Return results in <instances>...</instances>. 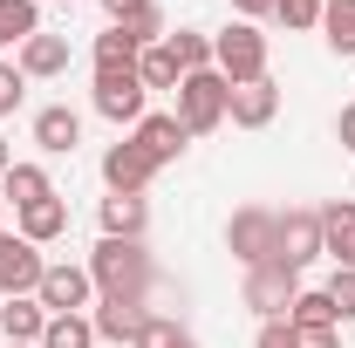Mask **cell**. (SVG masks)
<instances>
[{
    "label": "cell",
    "mask_w": 355,
    "mask_h": 348,
    "mask_svg": "<svg viewBox=\"0 0 355 348\" xmlns=\"http://www.w3.org/2000/svg\"><path fill=\"white\" fill-rule=\"evenodd\" d=\"M14 218H21L14 232H21V239H35V246H48V239H62V232H69V205H62V198H42V205H28V212H14Z\"/></svg>",
    "instance_id": "cell-19"
},
{
    "label": "cell",
    "mask_w": 355,
    "mask_h": 348,
    "mask_svg": "<svg viewBox=\"0 0 355 348\" xmlns=\"http://www.w3.org/2000/svg\"><path fill=\"white\" fill-rule=\"evenodd\" d=\"M89 280H96L103 301H144V287H150V253H144V239H96Z\"/></svg>",
    "instance_id": "cell-1"
},
{
    "label": "cell",
    "mask_w": 355,
    "mask_h": 348,
    "mask_svg": "<svg viewBox=\"0 0 355 348\" xmlns=\"http://www.w3.org/2000/svg\"><path fill=\"white\" fill-rule=\"evenodd\" d=\"M137 7H150V0H103V14H110V28H116V21H130Z\"/></svg>",
    "instance_id": "cell-35"
},
{
    "label": "cell",
    "mask_w": 355,
    "mask_h": 348,
    "mask_svg": "<svg viewBox=\"0 0 355 348\" xmlns=\"http://www.w3.org/2000/svg\"><path fill=\"white\" fill-rule=\"evenodd\" d=\"M294 348H342V328H294Z\"/></svg>",
    "instance_id": "cell-33"
},
{
    "label": "cell",
    "mask_w": 355,
    "mask_h": 348,
    "mask_svg": "<svg viewBox=\"0 0 355 348\" xmlns=\"http://www.w3.org/2000/svg\"><path fill=\"white\" fill-rule=\"evenodd\" d=\"M328 301H335V321H355V273H349V266H335V280H328Z\"/></svg>",
    "instance_id": "cell-32"
},
{
    "label": "cell",
    "mask_w": 355,
    "mask_h": 348,
    "mask_svg": "<svg viewBox=\"0 0 355 348\" xmlns=\"http://www.w3.org/2000/svg\"><path fill=\"white\" fill-rule=\"evenodd\" d=\"M35 301L48 307V314H89L96 307V280H89V266H48L42 287H35Z\"/></svg>",
    "instance_id": "cell-5"
},
{
    "label": "cell",
    "mask_w": 355,
    "mask_h": 348,
    "mask_svg": "<svg viewBox=\"0 0 355 348\" xmlns=\"http://www.w3.org/2000/svg\"><path fill=\"white\" fill-rule=\"evenodd\" d=\"M137 82H144V89H178V82H184V69H178L171 48L157 42V48H144V55H137Z\"/></svg>",
    "instance_id": "cell-23"
},
{
    "label": "cell",
    "mask_w": 355,
    "mask_h": 348,
    "mask_svg": "<svg viewBox=\"0 0 355 348\" xmlns=\"http://www.w3.org/2000/svg\"><path fill=\"white\" fill-rule=\"evenodd\" d=\"M35 348H96V328H89V314H48Z\"/></svg>",
    "instance_id": "cell-22"
},
{
    "label": "cell",
    "mask_w": 355,
    "mask_h": 348,
    "mask_svg": "<svg viewBox=\"0 0 355 348\" xmlns=\"http://www.w3.org/2000/svg\"><path fill=\"white\" fill-rule=\"evenodd\" d=\"M150 177H157V164L137 150L130 137L103 150V184H110V191H137V198H144V184H150Z\"/></svg>",
    "instance_id": "cell-12"
},
{
    "label": "cell",
    "mask_w": 355,
    "mask_h": 348,
    "mask_svg": "<svg viewBox=\"0 0 355 348\" xmlns=\"http://www.w3.org/2000/svg\"><path fill=\"white\" fill-rule=\"evenodd\" d=\"M42 273H48V260H42V246H35V239L0 232V301H7V294H35V287H42Z\"/></svg>",
    "instance_id": "cell-7"
},
{
    "label": "cell",
    "mask_w": 355,
    "mask_h": 348,
    "mask_svg": "<svg viewBox=\"0 0 355 348\" xmlns=\"http://www.w3.org/2000/svg\"><path fill=\"white\" fill-rule=\"evenodd\" d=\"M144 198L137 191H110L103 198V239H144Z\"/></svg>",
    "instance_id": "cell-18"
},
{
    "label": "cell",
    "mask_w": 355,
    "mask_h": 348,
    "mask_svg": "<svg viewBox=\"0 0 355 348\" xmlns=\"http://www.w3.org/2000/svg\"><path fill=\"white\" fill-rule=\"evenodd\" d=\"M69 69V42L62 35H28L21 42V76H62Z\"/></svg>",
    "instance_id": "cell-20"
},
{
    "label": "cell",
    "mask_w": 355,
    "mask_h": 348,
    "mask_svg": "<svg viewBox=\"0 0 355 348\" xmlns=\"http://www.w3.org/2000/svg\"><path fill=\"white\" fill-rule=\"evenodd\" d=\"M321 253H328L335 266H349V273H355V198L321 205Z\"/></svg>",
    "instance_id": "cell-14"
},
{
    "label": "cell",
    "mask_w": 355,
    "mask_h": 348,
    "mask_svg": "<svg viewBox=\"0 0 355 348\" xmlns=\"http://www.w3.org/2000/svg\"><path fill=\"white\" fill-rule=\"evenodd\" d=\"M21 96H28L21 62H0V116H14V110H21Z\"/></svg>",
    "instance_id": "cell-31"
},
{
    "label": "cell",
    "mask_w": 355,
    "mask_h": 348,
    "mask_svg": "<svg viewBox=\"0 0 355 348\" xmlns=\"http://www.w3.org/2000/svg\"><path fill=\"white\" fill-rule=\"evenodd\" d=\"M260 348H294V321H266V328H260Z\"/></svg>",
    "instance_id": "cell-34"
},
{
    "label": "cell",
    "mask_w": 355,
    "mask_h": 348,
    "mask_svg": "<svg viewBox=\"0 0 355 348\" xmlns=\"http://www.w3.org/2000/svg\"><path fill=\"white\" fill-rule=\"evenodd\" d=\"M42 328H48V307L35 294H7L0 301V335L7 342H42Z\"/></svg>",
    "instance_id": "cell-16"
},
{
    "label": "cell",
    "mask_w": 355,
    "mask_h": 348,
    "mask_svg": "<svg viewBox=\"0 0 355 348\" xmlns=\"http://www.w3.org/2000/svg\"><path fill=\"white\" fill-rule=\"evenodd\" d=\"M287 321H294V328H342V321H335V301H328V287H301L294 307H287Z\"/></svg>",
    "instance_id": "cell-24"
},
{
    "label": "cell",
    "mask_w": 355,
    "mask_h": 348,
    "mask_svg": "<svg viewBox=\"0 0 355 348\" xmlns=\"http://www.w3.org/2000/svg\"><path fill=\"white\" fill-rule=\"evenodd\" d=\"M321 35L335 55H355V0H321Z\"/></svg>",
    "instance_id": "cell-25"
},
{
    "label": "cell",
    "mask_w": 355,
    "mask_h": 348,
    "mask_svg": "<svg viewBox=\"0 0 355 348\" xmlns=\"http://www.w3.org/2000/svg\"><path fill=\"white\" fill-rule=\"evenodd\" d=\"M225 110H232V82L219 69H198V76L178 82V123H184V137H212L225 123Z\"/></svg>",
    "instance_id": "cell-2"
},
{
    "label": "cell",
    "mask_w": 355,
    "mask_h": 348,
    "mask_svg": "<svg viewBox=\"0 0 355 348\" xmlns=\"http://www.w3.org/2000/svg\"><path fill=\"white\" fill-rule=\"evenodd\" d=\"M294 294H301V273H294V266H253V273H246V307H253L260 321H287Z\"/></svg>",
    "instance_id": "cell-6"
},
{
    "label": "cell",
    "mask_w": 355,
    "mask_h": 348,
    "mask_svg": "<svg viewBox=\"0 0 355 348\" xmlns=\"http://www.w3.org/2000/svg\"><path fill=\"white\" fill-rule=\"evenodd\" d=\"M42 198H55V177H48L42 164H14V171L0 177V205L28 212V205H42Z\"/></svg>",
    "instance_id": "cell-17"
},
{
    "label": "cell",
    "mask_w": 355,
    "mask_h": 348,
    "mask_svg": "<svg viewBox=\"0 0 355 348\" xmlns=\"http://www.w3.org/2000/svg\"><path fill=\"white\" fill-rule=\"evenodd\" d=\"M335 130H342V150H355V103L342 110V123H335Z\"/></svg>",
    "instance_id": "cell-37"
},
{
    "label": "cell",
    "mask_w": 355,
    "mask_h": 348,
    "mask_svg": "<svg viewBox=\"0 0 355 348\" xmlns=\"http://www.w3.org/2000/svg\"><path fill=\"white\" fill-rule=\"evenodd\" d=\"M232 7H239L246 21H260V14H273V7H280V0H232Z\"/></svg>",
    "instance_id": "cell-36"
},
{
    "label": "cell",
    "mask_w": 355,
    "mask_h": 348,
    "mask_svg": "<svg viewBox=\"0 0 355 348\" xmlns=\"http://www.w3.org/2000/svg\"><path fill=\"white\" fill-rule=\"evenodd\" d=\"M273 239H280V212H266V205H239L232 225H225V246H232V260L246 266H273Z\"/></svg>",
    "instance_id": "cell-4"
},
{
    "label": "cell",
    "mask_w": 355,
    "mask_h": 348,
    "mask_svg": "<svg viewBox=\"0 0 355 348\" xmlns=\"http://www.w3.org/2000/svg\"><path fill=\"white\" fill-rule=\"evenodd\" d=\"M35 143H42L48 157H69V150L83 143V116H76L69 103H48V110H35Z\"/></svg>",
    "instance_id": "cell-15"
},
{
    "label": "cell",
    "mask_w": 355,
    "mask_h": 348,
    "mask_svg": "<svg viewBox=\"0 0 355 348\" xmlns=\"http://www.w3.org/2000/svg\"><path fill=\"white\" fill-rule=\"evenodd\" d=\"M273 116H280V82H273V76L232 89V110H225V123H239V130H266Z\"/></svg>",
    "instance_id": "cell-11"
},
{
    "label": "cell",
    "mask_w": 355,
    "mask_h": 348,
    "mask_svg": "<svg viewBox=\"0 0 355 348\" xmlns=\"http://www.w3.org/2000/svg\"><path fill=\"white\" fill-rule=\"evenodd\" d=\"M116 28H123V35H130L137 48H157V42H164V7L150 0V7H137L130 21H116Z\"/></svg>",
    "instance_id": "cell-28"
},
{
    "label": "cell",
    "mask_w": 355,
    "mask_h": 348,
    "mask_svg": "<svg viewBox=\"0 0 355 348\" xmlns=\"http://www.w3.org/2000/svg\"><path fill=\"white\" fill-rule=\"evenodd\" d=\"M7 348H35V342H7Z\"/></svg>",
    "instance_id": "cell-39"
},
{
    "label": "cell",
    "mask_w": 355,
    "mask_h": 348,
    "mask_svg": "<svg viewBox=\"0 0 355 348\" xmlns=\"http://www.w3.org/2000/svg\"><path fill=\"white\" fill-rule=\"evenodd\" d=\"M130 348H198V342H191V335H184L178 321H164V314H150V321H144V335H137Z\"/></svg>",
    "instance_id": "cell-29"
},
{
    "label": "cell",
    "mask_w": 355,
    "mask_h": 348,
    "mask_svg": "<svg viewBox=\"0 0 355 348\" xmlns=\"http://www.w3.org/2000/svg\"><path fill=\"white\" fill-rule=\"evenodd\" d=\"M212 69H219L225 82H260L266 76V35L253 28V21H232L225 35H212Z\"/></svg>",
    "instance_id": "cell-3"
},
{
    "label": "cell",
    "mask_w": 355,
    "mask_h": 348,
    "mask_svg": "<svg viewBox=\"0 0 355 348\" xmlns=\"http://www.w3.org/2000/svg\"><path fill=\"white\" fill-rule=\"evenodd\" d=\"M144 321H150V307H144V301H96V314H89L96 342H123V348L144 335Z\"/></svg>",
    "instance_id": "cell-13"
},
{
    "label": "cell",
    "mask_w": 355,
    "mask_h": 348,
    "mask_svg": "<svg viewBox=\"0 0 355 348\" xmlns=\"http://www.w3.org/2000/svg\"><path fill=\"white\" fill-rule=\"evenodd\" d=\"M314 253H321V212H308V205H301V212H280L273 266H294V273H301V266H308Z\"/></svg>",
    "instance_id": "cell-9"
},
{
    "label": "cell",
    "mask_w": 355,
    "mask_h": 348,
    "mask_svg": "<svg viewBox=\"0 0 355 348\" xmlns=\"http://www.w3.org/2000/svg\"><path fill=\"white\" fill-rule=\"evenodd\" d=\"M273 21H280V28H321V0H280Z\"/></svg>",
    "instance_id": "cell-30"
},
{
    "label": "cell",
    "mask_w": 355,
    "mask_h": 348,
    "mask_svg": "<svg viewBox=\"0 0 355 348\" xmlns=\"http://www.w3.org/2000/svg\"><path fill=\"white\" fill-rule=\"evenodd\" d=\"M137 55L144 48L123 35V28H110V35H96V76H116V69H137Z\"/></svg>",
    "instance_id": "cell-27"
},
{
    "label": "cell",
    "mask_w": 355,
    "mask_h": 348,
    "mask_svg": "<svg viewBox=\"0 0 355 348\" xmlns=\"http://www.w3.org/2000/svg\"><path fill=\"white\" fill-rule=\"evenodd\" d=\"M164 48L178 55V69H184V76L212 69V35H198V28H178V35H164Z\"/></svg>",
    "instance_id": "cell-26"
},
{
    "label": "cell",
    "mask_w": 355,
    "mask_h": 348,
    "mask_svg": "<svg viewBox=\"0 0 355 348\" xmlns=\"http://www.w3.org/2000/svg\"><path fill=\"white\" fill-rule=\"evenodd\" d=\"M144 96H150V89L137 82V69H116V76H96V110H103V116H110V123H144V116H150V110H144Z\"/></svg>",
    "instance_id": "cell-8"
},
{
    "label": "cell",
    "mask_w": 355,
    "mask_h": 348,
    "mask_svg": "<svg viewBox=\"0 0 355 348\" xmlns=\"http://www.w3.org/2000/svg\"><path fill=\"white\" fill-rule=\"evenodd\" d=\"M14 171V150H7V137H0V177Z\"/></svg>",
    "instance_id": "cell-38"
},
{
    "label": "cell",
    "mask_w": 355,
    "mask_h": 348,
    "mask_svg": "<svg viewBox=\"0 0 355 348\" xmlns=\"http://www.w3.org/2000/svg\"><path fill=\"white\" fill-rule=\"evenodd\" d=\"M42 35V0H0V48H21Z\"/></svg>",
    "instance_id": "cell-21"
},
{
    "label": "cell",
    "mask_w": 355,
    "mask_h": 348,
    "mask_svg": "<svg viewBox=\"0 0 355 348\" xmlns=\"http://www.w3.org/2000/svg\"><path fill=\"white\" fill-rule=\"evenodd\" d=\"M130 143L157 164V171H164V164H178V157H184V143H191V137H184V123H178V110H171V116L157 110V116H144V123L130 130Z\"/></svg>",
    "instance_id": "cell-10"
}]
</instances>
